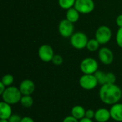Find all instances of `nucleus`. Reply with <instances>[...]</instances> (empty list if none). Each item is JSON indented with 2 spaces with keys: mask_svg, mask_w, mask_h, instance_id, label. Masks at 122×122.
Masks as SVG:
<instances>
[{
  "mask_svg": "<svg viewBox=\"0 0 122 122\" xmlns=\"http://www.w3.org/2000/svg\"><path fill=\"white\" fill-rule=\"evenodd\" d=\"M99 94L100 100L104 104L112 106L122 99V91L115 84H105L101 86Z\"/></svg>",
  "mask_w": 122,
  "mask_h": 122,
  "instance_id": "nucleus-1",
  "label": "nucleus"
},
{
  "mask_svg": "<svg viewBox=\"0 0 122 122\" xmlns=\"http://www.w3.org/2000/svg\"><path fill=\"white\" fill-rule=\"evenodd\" d=\"M21 97L22 94L19 89L13 86L6 87V90L1 95L3 102L8 103L11 105L16 104L20 102Z\"/></svg>",
  "mask_w": 122,
  "mask_h": 122,
  "instance_id": "nucleus-2",
  "label": "nucleus"
},
{
  "mask_svg": "<svg viewBox=\"0 0 122 122\" xmlns=\"http://www.w3.org/2000/svg\"><path fill=\"white\" fill-rule=\"evenodd\" d=\"M98 62L92 57L85 58L80 64V69L84 74H94L98 71Z\"/></svg>",
  "mask_w": 122,
  "mask_h": 122,
  "instance_id": "nucleus-3",
  "label": "nucleus"
},
{
  "mask_svg": "<svg viewBox=\"0 0 122 122\" xmlns=\"http://www.w3.org/2000/svg\"><path fill=\"white\" fill-rule=\"evenodd\" d=\"M89 39L84 32H76L70 37L71 46L76 49H83L86 47Z\"/></svg>",
  "mask_w": 122,
  "mask_h": 122,
  "instance_id": "nucleus-4",
  "label": "nucleus"
},
{
  "mask_svg": "<svg viewBox=\"0 0 122 122\" xmlns=\"http://www.w3.org/2000/svg\"><path fill=\"white\" fill-rule=\"evenodd\" d=\"M112 32L111 29L107 26H99L95 33V39L99 42L100 44H107L112 39Z\"/></svg>",
  "mask_w": 122,
  "mask_h": 122,
  "instance_id": "nucleus-5",
  "label": "nucleus"
},
{
  "mask_svg": "<svg viewBox=\"0 0 122 122\" xmlns=\"http://www.w3.org/2000/svg\"><path fill=\"white\" fill-rule=\"evenodd\" d=\"M95 7L93 0H76L74 8L83 14H88L92 13Z\"/></svg>",
  "mask_w": 122,
  "mask_h": 122,
  "instance_id": "nucleus-6",
  "label": "nucleus"
},
{
  "mask_svg": "<svg viewBox=\"0 0 122 122\" xmlns=\"http://www.w3.org/2000/svg\"><path fill=\"white\" fill-rule=\"evenodd\" d=\"M94 74H84L79 79V85L85 90H92L98 85Z\"/></svg>",
  "mask_w": 122,
  "mask_h": 122,
  "instance_id": "nucleus-7",
  "label": "nucleus"
},
{
  "mask_svg": "<svg viewBox=\"0 0 122 122\" xmlns=\"http://www.w3.org/2000/svg\"><path fill=\"white\" fill-rule=\"evenodd\" d=\"M74 24L66 19H63L60 21L59 24V32L61 36L64 38L71 37L74 34Z\"/></svg>",
  "mask_w": 122,
  "mask_h": 122,
  "instance_id": "nucleus-8",
  "label": "nucleus"
},
{
  "mask_svg": "<svg viewBox=\"0 0 122 122\" xmlns=\"http://www.w3.org/2000/svg\"><path fill=\"white\" fill-rule=\"evenodd\" d=\"M38 56L39 59L44 62L51 61L54 56V49L49 44H43L39 48Z\"/></svg>",
  "mask_w": 122,
  "mask_h": 122,
  "instance_id": "nucleus-9",
  "label": "nucleus"
},
{
  "mask_svg": "<svg viewBox=\"0 0 122 122\" xmlns=\"http://www.w3.org/2000/svg\"><path fill=\"white\" fill-rule=\"evenodd\" d=\"M98 55L100 61L105 65L111 64L114 59V56L112 51L107 47H103L100 49Z\"/></svg>",
  "mask_w": 122,
  "mask_h": 122,
  "instance_id": "nucleus-10",
  "label": "nucleus"
},
{
  "mask_svg": "<svg viewBox=\"0 0 122 122\" xmlns=\"http://www.w3.org/2000/svg\"><path fill=\"white\" fill-rule=\"evenodd\" d=\"M22 95H31L35 91V84L31 79L23 80L19 87Z\"/></svg>",
  "mask_w": 122,
  "mask_h": 122,
  "instance_id": "nucleus-11",
  "label": "nucleus"
},
{
  "mask_svg": "<svg viewBox=\"0 0 122 122\" xmlns=\"http://www.w3.org/2000/svg\"><path fill=\"white\" fill-rule=\"evenodd\" d=\"M111 118L110 111L106 108H100L95 111L94 119L97 122H107Z\"/></svg>",
  "mask_w": 122,
  "mask_h": 122,
  "instance_id": "nucleus-12",
  "label": "nucleus"
},
{
  "mask_svg": "<svg viewBox=\"0 0 122 122\" xmlns=\"http://www.w3.org/2000/svg\"><path fill=\"white\" fill-rule=\"evenodd\" d=\"M111 118L118 122H122V104L117 103L112 105L109 109Z\"/></svg>",
  "mask_w": 122,
  "mask_h": 122,
  "instance_id": "nucleus-13",
  "label": "nucleus"
},
{
  "mask_svg": "<svg viewBox=\"0 0 122 122\" xmlns=\"http://www.w3.org/2000/svg\"><path fill=\"white\" fill-rule=\"evenodd\" d=\"M11 115V105L2 101L0 103V119H9Z\"/></svg>",
  "mask_w": 122,
  "mask_h": 122,
  "instance_id": "nucleus-14",
  "label": "nucleus"
},
{
  "mask_svg": "<svg viewBox=\"0 0 122 122\" xmlns=\"http://www.w3.org/2000/svg\"><path fill=\"white\" fill-rule=\"evenodd\" d=\"M71 116H73L74 118H76L79 121L85 117L86 110L82 106L76 105L71 109Z\"/></svg>",
  "mask_w": 122,
  "mask_h": 122,
  "instance_id": "nucleus-15",
  "label": "nucleus"
},
{
  "mask_svg": "<svg viewBox=\"0 0 122 122\" xmlns=\"http://www.w3.org/2000/svg\"><path fill=\"white\" fill-rule=\"evenodd\" d=\"M79 16L80 13L74 8V6L68 9L66 14V19L73 24L78 21V20L79 19Z\"/></svg>",
  "mask_w": 122,
  "mask_h": 122,
  "instance_id": "nucleus-16",
  "label": "nucleus"
},
{
  "mask_svg": "<svg viewBox=\"0 0 122 122\" xmlns=\"http://www.w3.org/2000/svg\"><path fill=\"white\" fill-rule=\"evenodd\" d=\"M20 104L23 107L30 108L34 104V99L31 95H22L20 100Z\"/></svg>",
  "mask_w": 122,
  "mask_h": 122,
  "instance_id": "nucleus-17",
  "label": "nucleus"
},
{
  "mask_svg": "<svg viewBox=\"0 0 122 122\" xmlns=\"http://www.w3.org/2000/svg\"><path fill=\"white\" fill-rule=\"evenodd\" d=\"M99 42L94 38V39H89L87 45H86V49L91 51V52H94L97 51V49L99 48Z\"/></svg>",
  "mask_w": 122,
  "mask_h": 122,
  "instance_id": "nucleus-18",
  "label": "nucleus"
},
{
  "mask_svg": "<svg viewBox=\"0 0 122 122\" xmlns=\"http://www.w3.org/2000/svg\"><path fill=\"white\" fill-rule=\"evenodd\" d=\"M76 0H59V5L63 9L68 10L74 6Z\"/></svg>",
  "mask_w": 122,
  "mask_h": 122,
  "instance_id": "nucleus-19",
  "label": "nucleus"
},
{
  "mask_svg": "<svg viewBox=\"0 0 122 122\" xmlns=\"http://www.w3.org/2000/svg\"><path fill=\"white\" fill-rule=\"evenodd\" d=\"M106 75H107V73H104L102 71H97L95 73H94V76L98 81V84H100V85H104L105 84H107V81H106Z\"/></svg>",
  "mask_w": 122,
  "mask_h": 122,
  "instance_id": "nucleus-20",
  "label": "nucleus"
},
{
  "mask_svg": "<svg viewBox=\"0 0 122 122\" xmlns=\"http://www.w3.org/2000/svg\"><path fill=\"white\" fill-rule=\"evenodd\" d=\"M14 76H13L11 74H8L4 75V76L2 77L1 81L6 87H8V86H11V84L14 83Z\"/></svg>",
  "mask_w": 122,
  "mask_h": 122,
  "instance_id": "nucleus-21",
  "label": "nucleus"
},
{
  "mask_svg": "<svg viewBox=\"0 0 122 122\" xmlns=\"http://www.w3.org/2000/svg\"><path fill=\"white\" fill-rule=\"evenodd\" d=\"M116 79H117V78L114 73H112V72L107 73V75H106L107 84H115Z\"/></svg>",
  "mask_w": 122,
  "mask_h": 122,
  "instance_id": "nucleus-22",
  "label": "nucleus"
},
{
  "mask_svg": "<svg viewBox=\"0 0 122 122\" xmlns=\"http://www.w3.org/2000/svg\"><path fill=\"white\" fill-rule=\"evenodd\" d=\"M63 61H64L63 57L59 54H54V56L51 60V62L54 65H56V66H59V65L62 64Z\"/></svg>",
  "mask_w": 122,
  "mask_h": 122,
  "instance_id": "nucleus-23",
  "label": "nucleus"
},
{
  "mask_svg": "<svg viewBox=\"0 0 122 122\" xmlns=\"http://www.w3.org/2000/svg\"><path fill=\"white\" fill-rule=\"evenodd\" d=\"M116 41H117V45L120 48H122V28H119L117 32Z\"/></svg>",
  "mask_w": 122,
  "mask_h": 122,
  "instance_id": "nucleus-24",
  "label": "nucleus"
},
{
  "mask_svg": "<svg viewBox=\"0 0 122 122\" xmlns=\"http://www.w3.org/2000/svg\"><path fill=\"white\" fill-rule=\"evenodd\" d=\"M94 117H95V111L94 110H93L92 109L86 110V114H85L86 118L93 119H94Z\"/></svg>",
  "mask_w": 122,
  "mask_h": 122,
  "instance_id": "nucleus-25",
  "label": "nucleus"
},
{
  "mask_svg": "<svg viewBox=\"0 0 122 122\" xmlns=\"http://www.w3.org/2000/svg\"><path fill=\"white\" fill-rule=\"evenodd\" d=\"M22 118L18 114H12L11 117L8 119L9 122H21Z\"/></svg>",
  "mask_w": 122,
  "mask_h": 122,
  "instance_id": "nucleus-26",
  "label": "nucleus"
},
{
  "mask_svg": "<svg viewBox=\"0 0 122 122\" xmlns=\"http://www.w3.org/2000/svg\"><path fill=\"white\" fill-rule=\"evenodd\" d=\"M62 122H79V121L78 119H76V118H74L73 116H67L66 117Z\"/></svg>",
  "mask_w": 122,
  "mask_h": 122,
  "instance_id": "nucleus-27",
  "label": "nucleus"
},
{
  "mask_svg": "<svg viewBox=\"0 0 122 122\" xmlns=\"http://www.w3.org/2000/svg\"><path fill=\"white\" fill-rule=\"evenodd\" d=\"M116 22H117V26H118L119 28H122V14L119 15V16L117 17Z\"/></svg>",
  "mask_w": 122,
  "mask_h": 122,
  "instance_id": "nucleus-28",
  "label": "nucleus"
},
{
  "mask_svg": "<svg viewBox=\"0 0 122 122\" xmlns=\"http://www.w3.org/2000/svg\"><path fill=\"white\" fill-rule=\"evenodd\" d=\"M21 122H35L34 120L31 118V117H24L22 118L21 119Z\"/></svg>",
  "mask_w": 122,
  "mask_h": 122,
  "instance_id": "nucleus-29",
  "label": "nucleus"
},
{
  "mask_svg": "<svg viewBox=\"0 0 122 122\" xmlns=\"http://www.w3.org/2000/svg\"><path fill=\"white\" fill-rule=\"evenodd\" d=\"M6 86L1 81L0 82V94L1 95H2V94L4 92V91L6 90Z\"/></svg>",
  "mask_w": 122,
  "mask_h": 122,
  "instance_id": "nucleus-30",
  "label": "nucleus"
},
{
  "mask_svg": "<svg viewBox=\"0 0 122 122\" xmlns=\"http://www.w3.org/2000/svg\"><path fill=\"white\" fill-rule=\"evenodd\" d=\"M79 122H94L92 119H88V118H86L84 117V119L79 120Z\"/></svg>",
  "mask_w": 122,
  "mask_h": 122,
  "instance_id": "nucleus-31",
  "label": "nucleus"
},
{
  "mask_svg": "<svg viewBox=\"0 0 122 122\" xmlns=\"http://www.w3.org/2000/svg\"><path fill=\"white\" fill-rule=\"evenodd\" d=\"M0 122H9L8 119H0Z\"/></svg>",
  "mask_w": 122,
  "mask_h": 122,
  "instance_id": "nucleus-32",
  "label": "nucleus"
}]
</instances>
